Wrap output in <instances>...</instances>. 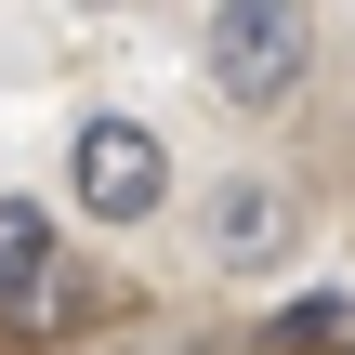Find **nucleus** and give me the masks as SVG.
Returning <instances> with one entry per match:
<instances>
[{"instance_id":"nucleus-1","label":"nucleus","mask_w":355,"mask_h":355,"mask_svg":"<svg viewBox=\"0 0 355 355\" xmlns=\"http://www.w3.org/2000/svg\"><path fill=\"white\" fill-rule=\"evenodd\" d=\"M316 53H329L316 0H211V26H198V79L237 119H290L316 92Z\"/></svg>"},{"instance_id":"nucleus-2","label":"nucleus","mask_w":355,"mask_h":355,"mask_svg":"<svg viewBox=\"0 0 355 355\" xmlns=\"http://www.w3.org/2000/svg\"><path fill=\"white\" fill-rule=\"evenodd\" d=\"M66 198H79L92 224H158V211H171V145H158L145 119H79Z\"/></svg>"},{"instance_id":"nucleus-3","label":"nucleus","mask_w":355,"mask_h":355,"mask_svg":"<svg viewBox=\"0 0 355 355\" xmlns=\"http://www.w3.org/2000/svg\"><path fill=\"white\" fill-rule=\"evenodd\" d=\"M198 250H211L224 277H277V263L303 250V184H290V171H224V184L198 198Z\"/></svg>"},{"instance_id":"nucleus-4","label":"nucleus","mask_w":355,"mask_h":355,"mask_svg":"<svg viewBox=\"0 0 355 355\" xmlns=\"http://www.w3.org/2000/svg\"><path fill=\"white\" fill-rule=\"evenodd\" d=\"M53 263H66V237H53V211L40 198H0V329L53 290Z\"/></svg>"},{"instance_id":"nucleus-5","label":"nucleus","mask_w":355,"mask_h":355,"mask_svg":"<svg viewBox=\"0 0 355 355\" xmlns=\"http://www.w3.org/2000/svg\"><path fill=\"white\" fill-rule=\"evenodd\" d=\"M343 290H303V303H290V316H277V329H263V355H343Z\"/></svg>"}]
</instances>
